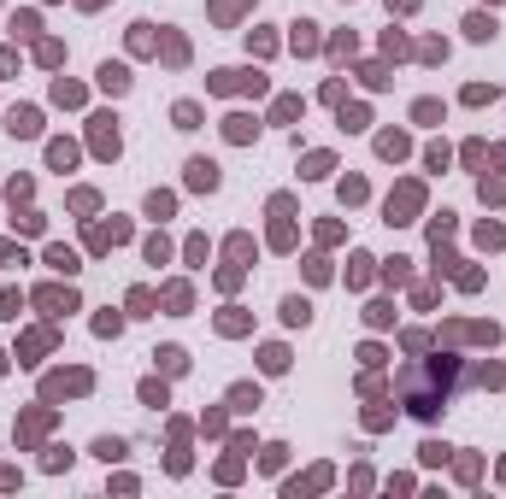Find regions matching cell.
<instances>
[{
    "label": "cell",
    "mask_w": 506,
    "mask_h": 499,
    "mask_svg": "<svg viewBox=\"0 0 506 499\" xmlns=\"http://www.w3.org/2000/svg\"><path fill=\"white\" fill-rule=\"evenodd\" d=\"M189 182H194V188H218V164L194 159V164H189Z\"/></svg>",
    "instance_id": "obj_1"
},
{
    "label": "cell",
    "mask_w": 506,
    "mask_h": 499,
    "mask_svg": "<svg viewBox=\"0 0 506 499\" xmlns=\"http://www.w3.org/2000/svg\"><path fill=\"white\" fill-rule=\"evenodd\" d=\"M101 82H106V89H112V94H118V89H124V82H129V77H124V65H106V71H101Z\"/></svg>",
    "instance_id": "obj_2"
}]
</instances>
